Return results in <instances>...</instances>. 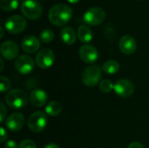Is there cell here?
I'll return each mask as SVG.
<instances>
[{
  "label": "cell",
  "instance_id": "25",
  "mask_svg": "<svg viewBox=\"0 0 149 148\" xmlns=\"http://www.w3.org/2000/svg\"><path fill=\"white\" fill-rule=\"evenodd\" d=\"M18 148H37V146L35 142L31 140H24L19 144Z\"/></svg>",
  "mask_w": 149,
  "mask_h": 148
},
{
  "label": "cell",
  "instance_id": "8",
  "mask_svg": "<svg viewBox=\"0 0 149 148\" xmlns=\"http://www.w3.org/2000/svg\"><path fill=\"white\" fill-rule=\"evenodd\" d=\"M36 64L41 69H48L55 62V54L49 48L40 50L36 56Z\"/></svg>",
  "mask_w": 149,
  "mask_h": 148
},
{
  "label": "cell",
  "instance_id": "12",
  "mask_svg": "<svg viewBox=\"0 0 149 148\" xmlns=\"http://www.w3.org/2000/svg\"><path fill=\"white\" fill-rule=\"evenodd\" d=\"M1 55L3 58H4L7 60H12L14 59L19 51L17 44L14 41H5L1 44L0 47Z\"/></svg>",
  "mask_w": 149,
  "mask_h": 148
},
{
  "label": "cell",
  "instance_id": "26",
  "mask_svg": "<svg viewBox=\"0 0 149 148\" xmlns=\"http://www.w3.org/2000/svg\"><path fill=\"white\" fill-rule=\"evenodd\" d=\"M0 108H1V112H0V113H1L0 122H1V123H3V122L4 121V120H6V119H5V115H6L7 111H6V109H5V107H4V106H3V103H1V104H0Z\"/></svg>",
  "mask_w": 149,
  "mask_h": 148
},
{
  "label": "cell",
  "instance_id": "9",
  "mask_svg": "<svg viewBox=\"0 0 149 148\" xmlns=\"http://www.w3.org/2000/svg\"><path fill=\"white\" fill-rule=\"evenodd\" d=\"M34 65H35L34 60L32 59V58H31L28 55L19 56L15 62L16 70L19 73L24 75L31 73L34 69Z\"/></svg>",
  "mask_w": 149,
  "mask_h": 148
},
{
  "label": "cell",
  "instance_id": "27",
  "mask_svg": "<svg viewBox=\"0 0 149 148\" xmlns=\"http://www.w3.org/2000/svg\"><path fill=\"white\" fill-rule=\"evenodd\" d=\"M4 148H18V146L16 141L14 140H9L5 142L4 144Z\"/></svg>",
  "mask_w": 149,
  "mask_h": 148
},
{
  "label": "cell",
  "instance_id": "14",
  "mask_svg": "<svg viewBox=\"0 0 149 148\" xmlns=\"http://www.w3.org/2000/svg\"><path fill=\"white\" fill-rule=\"evenodd\" d=\"M24 124V117L23 114L18 113H14L8 116L5 120L6 127L11 132L19 131Z\"/></svg>",
  "mask_w": 149,
  "mask_h": 148
},
{
  "label": "cell",
  "instance_id": "20",
  "mask_svg": "<svg viewBox=\"0 0 149 148\" xmlns=\"http://www.w3.org/2000/svg\"><path fill=\"white\" fill-rule=\"evenodd\" d=\"M120 70V64L116 60H108L102 65V71L107 74H115Z\"/></svg>",
  "mask_w": 149,
  "mask_h": 148
},
{
  "label": "cell",
  "instance_id": "6",
  "mask_svg": "<svg viewBox=\"0 0 149 148\" xmlns=\"http://www.w3.org/2000/svg\"><path fill=\"white\" fill-rule=\"evenodd\" d=\"M106 18V11L100 7H92L88 9L84 16L83 19L88 25H98L104 22Z\"/></svg>",
  "mask_w": 149,
  "mask_h": 148
},
{
  "label": "cell",
  "instance_id": "5",
  "mask_svg": "<svg viewBox=\"0 0 149 148\" xmlns=\"http://www.w3.org/2000/svg\"><path fill=\"white\" fill-rule=\"evenodd\" d=\"M48 124L47 116L42 112L33 113L28 119L27 125L33 133H40L44 131Z\"/></svg>",
  "mask_w": 149,
  "mask_h": 148
},
{
  "label": "cell",
  "instance_id": "32",
  "mask_svg": "<svg viewBox=\"0 0 149 148\" xmlns=\"http://www.w3.org/2000/svg\"><path fill=\"white\" fill-rule=\"evenodd\" d=\"M79 0H68V2L69 3H78Z\"/></svg>",
  "mask_w": 149,
  "mask_h": 148
},
{
  "label": "cell",
  "instance_id": "15",
  "mask_svg": "<svg viewBox=\"0 0 149 148\" xmlns=\"http://www.w3.org/2000/svg\"><path fill=\"white\" fill-rule=\"evenodd\" d=\"M21 47L27 53H35L40 48V39L32 35L25 36L22 39Z\"/></svg>",
  "mask_w": 149,
  "mask_h": 148
},
{
  "label": "cell",
  "instance_id": "30",
  "mask_svg": "<svg viewBox=\"0 0 149 148\" xmlns=\"http://www.w3.org/2000/svg\"><path fill=\"white\" fill-rule=\"evenodd\" d=\"M44 148H59L57 144H54V143H50V144H47L46 146H45Z\"/></svg>",
  "mask_w": 149,
  "mask_h": 148
},
{
  "label": "cell",
  "instance_id": "21",
  "mask_svg": "<svg viewBox=\"0 0 149 148\" xmlns=\"http://www.w3.org/2000/svg\"><path fill=\"white\" fill-rule=\"evenodd\" d=\"M19 5L18 0H1L0 7L4 11H12Z\"/></svg>",
  "mask_w": 149,
  "mask_h": 148
},
{
  "label": "cell",
  "instance_id": "29",
  "mask_svg": "<svg viewBox=\"0 0 149 148\" xmlns=\"http://www.w3.org/2000/svg\"><path fill=\"white\" fill-rule=\"evenodd\" d=\"M127 148H145V147H144V146H143L142 144H141V143H139V142H133V143H131V144L128 146V147Z\"/></svg>",
  "mask_w": 149,
  "mask_h": 148
},
{
  "label": "cell",
  "instance_id": "24",
  "mask_svg": "<svg viewBox=\"0 0 149 148\" xmlns=\"http://www.w3.org/2000/svg\"><path fill=\"white\" fill-rule=\"evenodd\" d=\"M11 84L9 79H7L6 77L2 76L0 78V90L1 92H5L7 91H9V89L10 88Z\"/></svg>",
  "mask_w": 149,
  "mask_h": 148
},
{
  "label": "cell",
  "instance_id": "17",
  "mask_svg": "<svg viewBox=\"0 0 149 148\" xmlns=\"http://www.w3.org/2000/svg\"><path fill=\"white\" fill-rule=\"evenodd\" d=\"M60 38L62 41L66 44H73L77 39V34L76 31L69 26L63 27V29L60 31Z\"/></svg>",
  "mask_w": 149,
  "mask_h": 148
},
{
  "label": "cell",
  "instance_id": "28",
  "mask_svg": "<svg viewBox=\"0 0 149 148\" xmlns=\"http://www.w3.org/2000/svg\"><path fill=\"white\" fill-rule=\"evenodd\" d=\"M0 134H1V142L3 143L6 140H7V132L5 131V129L3 127H1V130H0Z\"/></svg>",
  "mask_w": 149,
  "mask_h": 148
},
{
  "label": "cell",
  "instance_id": "7",
  "mask_svg": "<svg viewBox=\"0 0 149 148\" xmlns=\"http://www.w3.org/2000/svg\"><path fill=\"white\" fill-rule=\"evenodd\" d=\"M4 26L10 34H18L26 28V20L19 15H12L6 19Z\"/></svg>",
  "mask_w": 149,
  "mask_h": 148
},
{
  "label": "cell",
  "instance_id": "22",
  "mask_svg": "<svg viewBox=\"0 0 149 148\" xmlns=\"http://www.w3.org/2000/svg\"><path fill=\"white\" fill-rule=\"evenodd\" d=\"M39 39L41 42L45 44H49L54 39V33L52 30L49 29L44 30L39 35Z\"/></svg>",
  "mask_w": 149,
  "mask_h": 148
},
{
  "label": "cell",
  "instance_id": "1",
  "mask_svg": "<svg viewBox=\"0 0 149 148\" xmlns=\"http://www.w3.org/2000/svg\"><path fill=\"white\" fill-rule=\"evenodd\" d=\"M72 16V8L65 3H58L53 5L48 13L49 21L55 26L61 27L65 25Z\"/></svg>",
  "mask_w": 149,
  "mask_h": 148
},
{
  "label": "cell",
  "instance_id": "19",
  "mask_svg": "<svg viewBox=\"0 0 149 148\" xmlns=\"http://www.w3.org/2000/svg\"><path fill=\"white\" fill-rule=\"evenodd\" d=\"M45 112L52 117H56L62 112V106L58 101H51L45 107Z\"/></svg>",
  "mask_w": 149,
  "mask_h": 148
},
{
  "label": "cell",
  "instance_id": "3",
  "mask_svg": "<svg viewBox=\"0 0 149 148\" xmlns=\"http://www.w3.org/2000/svg\"><path fill=\"white\" fill-rule=\"evenodd\" d=\"M20 9L23 15L30 20H37L42 15V6L37 0H24Z\"/></svg>",
  "mask_w": 149,
  "mask_h": 148
},
{
  "label": "cell",
  "instance_id": "31",
  "mask_svg": "<svg viewBox=\"0 0 149 148\" xmlns=\"http://www.w3.org/2000/svg\"><path fill=\"white\" fill-rule=\"evenodd\" d=\"M0 31H1V35H0V38H2L3 37V33H4V31H3V26H0Z\"/></svg>",
  "mask_w": 149,
  "mask_h": 148
},
{
  "label": "cell",
  "instance_id": "11",
  "mask_svg": "<svg viewBox=\"0 0 149 148\" xmlns=\"http://www.w3.org/2000/svg\"><path fill=\"white\" fill-rule=\"evenodd\" d=\"M79 57L84 62L87 64H93L95 63L99 58V52L93 45L84 44L79 49Z\"/></svg>",
  "mask_w": 149,
  "mask_h": 148
},
{
  "label": "cell",
  "instance_id": "16",
  "mask_svg": "<svg viewBox=\"0 0 149 148\" xmlns=\"http://www.w3.org/2000/svg\"><path fill=\"white\" fill-rule=\"evenodd\" d=\"M29 100L32 106L36 107H41L47 103L48 95L46 92L42 89H35L30 93Z\"/></svg>",
  "mask_w": 149,
  "mask_h": 148
},
{
  "label": "cell",
  "instance_id": "23",
  "mask_svg": "<svg viewBox=\"0 0 149 148\" xmlns=\"http://www.w3.org/2000/svg\"><path fill=\"white\" fill-rule=\"evenodd\" d=\"M114 85L109 79H104L100 83V89L104 93H109L113 89Z\"/></svg>",
  "mask_w": 149,
  "mask_h": 148
},
{
  "label": "cell",
  "instance_id": "2",
  "mask_svg": "<svg viewBox=\"0 0 149 148\" xmlns=\"http://www.w3.org/2000/svg\"><path fill=\"white\" fill-rule=\"evenodd\" d=\"M5 102L9 107L15 110L23 109L26 106L28 97L25 92L21 89H13L5 95Z\"/></svg>",
  "mask_w": 149,
  "mask_h": 148
},
{
  "label": "cell",
  "instance_id": "13",
  "mask_svg": "<svg viewBox=\"0 0 149 148\" xmlns=\"http://www.w3.org/2000/svg\"><path fill=\"white\" fill-rule=\"evenodd\" d=\"M119 47L122 53L126 55H132L137 49V43L132 36L125 35L120 39Z\"/></svg>",
  "mask_w": 149,
  "mask_h": 148
},
{
  "label": "cell",
  "instance_id": "4",
  "mask_svg": "<svg viewBox=\"0 0 149 148\" xmlns=\"http://www.w3.org/2000/svg\"><path fill=\"white\" fill-rule=\"evenodd\" d=\"M101 71L102 69L97 65L87 67L82 74V81L84 85L89 87L97 85L101 79Z\"/></svg>",
  "mask_w": 149,
  "mask_h": 148
},
{
  "label": "cell",
  "instance_id": "10",
  "mask_svg": "<svg viewBox=\"0 0 149 148\" xmlns=\"http://www.w3.org/2000/svg\"><path fill=\"white\" fill-rule=\"evenodd\" d=\"M113 90L115 93L120 98L130 97L134 91V86L133 83L128 79H120L114 84Z\"/></svg>",
  "mask_w": 149,
  "mask_h": 148
},
{
  "label": "cell",
  "instance_id": "18",
  "mask_svg": "<svg viewBox=\"0 0 149 148\" xmlns=\"http://www.w3.org/2000/svg\"><path fill=\"white\" fill-rule=\"evenodd\" d=\"M77 35L82 43H89L93 39V31L86 25H81L79 27Z\"/></svg>",
  "mask_w": 149,
  "mask_h": 148
}]
</instances>
